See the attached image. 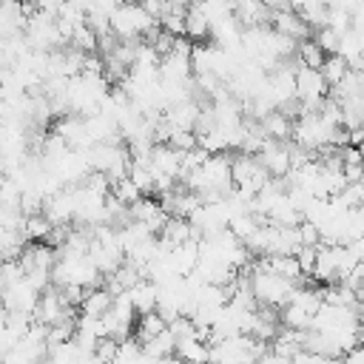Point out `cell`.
Wrapping results in <instances>:
<instances>
[{"label": "cell", "instance_id": "277c9868", "mask_svg": "<svg viewBox=\"0 0 364 364\" xmlns=\"http://www.w3.org/2000/svg\"><path fill=\"white\" fill-rule=\"evenodd\" d=\"M256 156H259V162L270 179H284L290 173V142L267 139Z\"/></svg>", "mask_w": 364, "mask_h": 364}, {"label": "cell", "instance_id": "7a4b0ae2", "mask_svg": "<svg viewBox=\"0 0 364 364\" xmlns=\"http://www.w3.org/2000/svg\"><path fill=\"white\" fill-rule=\"evenodd\" d=\"M230 179H233V188L247 193V196H256L270 182V176L262 168L259 156H247V154L230 156Z\"/></svg>", "mask_w": 364, "mask_h": 364}, {"label": "cell", "instance_id": "ffe728a7", "mask_svg": "<svg viewBox=\"0 0 364 364\" xmlns=\"http://www.w3.org/2000/svg\"><path fill=\"white\" fill-rule=\"evenodd\" d=\"M318 71H321L324 82L333 88V85H338V82H341V77H344L350 68H347V63H344L338 54H330V57H324V63H321V68H318Z\"/></svg>", "mask_w": 364, "mask_h": 364}, {"label": "cell", "instance_id": "ac0fdd59", "mask_svg": "<svg viewBox=\"0 0 364 364\" xmlns=\"http://www.w3.org/2000/svg\"><path fill=\"white\" fill-rule=\"evenodd\" d=\"M185 37H188V40H196V43L210 37L208 20H205L193 6H188V14H185Z\"/></svg>", "mask_w": 364, "mask_h": 364}, {"label": "cell", "instance_id": "4316f807", "mask_svg": "<svg viewBox=\"0 0 364 364\" xmlns=\"http://www.w3.org/2000/svg\"><path fill=\"white\" fill-rule=\"evenodd\" d=\"M296 233H299V245H301V247H318V245H321L318 228H316L313 222H307V219L296 225Z\"/></svg>", "mask_w": 364, "mask_h": 364}, {"label": "cell", "instance_id": "6da1fadb", "mask_svg": "<svg viewBox=\"0 0 364 364\" xmlns=\"http://www.w3.org/2000/svg\"><path fill=\"white\" fill-rule=\"evenodd\" d=\"M108 23H111V31H114L117 40H142V37L156 26V20H154L136 0H125V3L108 17Z\"/></svg>", "mask_w": 364, "mask_h": 364}, {"label": "cell", "instance_id": "7402d4cb", "mask_svg": "<svg viewBox=\"0 0 364 364\" xmlns=\"http://www.w3.org/2000/svg\"><path fill=\"white\" fill-rule=\"evenodd\" d=\"M128 179L139 188L142 196H145V193H154V173H151L148 165H136V162H131V168H128Z\"/></svg>", "mask_w": 364, "mask_h": 364}, {"label": "cell", "instance_id": "ba28073f", "mask_svg": "<svg viewBox=\"0 0 364 364\" xmlns=\"http://www.w3.org/2000/svg\"><path fill=\"white\" fill-rule=\"evenodd\" d=\"M168 262L179 276H191L199 262V239H188L168 250Z\"/></svg>", "mask_w": 364, "mask_h": 364}, {"label": "cell", "instance_id": "d6986e66", "mask_svg": "<svg viewBox=\"0 0 364 364\" xmlns=\"http://www.w3.org/2000/svg\"><path fill=\"white\" fill-rule=\"evenodd\" d=\"M97 31L88 26V23H80L74 31H71V40H68V46L71 48H77V51H82V54H91L94 48H97Z\"/></svg>", "mask_w": 364, "mask_h": 364}, {"label": "cell", "instance_id": "7c38bea8", "mask_svg": "<svg viewBox=\"0 0 364 364\" xmlns=\"http://www.w3.org/2000/svg\"><path fill=\"white\" fill-rule=\"evenodd\" d=\"M128 299H131V304H134V313H136V316L154 313V310H156V284H154V282H148V279H142L136 287H131V290H128Z\"/></svg>", "mask_w": 364, "mask_h": 364}, {"label": "cell", "instance_id": "cb8c5ba5", "mask_svg": "<svg viewBox=\"0 0 364 364\" xmlns=\"http://www.w3.org/2000/svg\"><path fill=\"white\" fill-rule=\"evenodd\" d=\"M327 28H333L336 34H347L353 28V14L344 9H327Z\"/></svg>", "mask_w": 364, "mask_h": 364}, {"label": "cell", "instance_id": "484cf974", "mask_svg": "<svg viewBox=\"0 0 364 364\" xmlns=\"http://www.w3.org/2000/svg\"><path fill=\"white\" fill-rule=\"evenodd\" d=\"M165 145H171V148H176V151H182V154H188V151L196 148V134H193V131H179V128H173Z\"/></svg>", "mask_w": 364, "mask_h": 364}, {"label": "cell", "instance_id": "8fae6325", "mask_svg": "<svg viewBox=\"0 0 364 364\" xmlns=\"http://www.w3.org/2000/svg\"><path fill=\"white\" fill-rule=\"evenodd\" d=\"M259 122H262V131H264L267 139H276V142H287V139H293V119L284 117L282 111H270V114L262 117Z\"/></svg>", "mask_w": 364, "mask_h": 364}, {"label": "cell", "instance_id": "836d02e7", "mask_svg": "<svg viewBox=\"0 0 364 364\" xmlns=\"http://www.w3.org/2000/svg\"><path fill=\"white\" fill-rule=\"evenodd\" d=\"M3 3H6V0H0V6H3Z\"/></svg>", "mask_w": 364, "mask_h": 364}, {"label": "cell", "instance_id": "4fadbf2b", "mask_svg": "<svg viewBox=\"0 0 364 364\" xmlns=\"http://www.w3.org/2000/svg\"><path fill=\"white\" fill-rule=\"evenodd\" d=\"M173 355L182 361V364H208L210 358V344L202 341V338H188V341H179Z\"/></svg>", "mask_w": 364, "mask_h": 364}, {"label": "cell", "instance_id": "30bf717a", "mask_svg": "<svg viewBox=\"0 0 364 364\" xmlns=\"http://www.w3.org/2000/svg\"><path fill=\"white\" fill-rule=\"evenodd\" d=\"M114 304V296L105 290V287H91L85 290L82 296V304H80V313L82 316H91V318H102Z\"/></svg>", "mask_w": 364, "mask_h": 364}, {"label": "cell", "instance_id": "44dd1931", "mask_svg": "<svg viewBox=\"0 0 364 364\" xmlns=\"http://www.w3.org/2000/svg\"><path fill=\"white\" fill-rule=\"evenodd\" d=\"M119 205H125V208H131L142 193H139V188L125 176V179H117V182H111V191H108Z\"/></svg>", "mask_w": 364, "mask_h": 364}, {"label": "cell", "instance_id": "9c48e42d", "mask_svg": "<svg viewBox=\"0 0 364 364\" xmlns=\"http://www.w3.org/2000/svg\"><path fill=\"white\" fill-rule=\"evenodd\" d=\"M262 262H264V270H270V273H276L287 282H296L299 276H304L301 267H299L296 253H273V256H262Z\"/></svg>", "mask_w": 364, "mask_h": 364}, {"label": "cell", "instance_id": "1f68e13d", "mask_svg": "<svg viewBox=\"0 0 364 364\" xmlns=\"http://www.w3.org/2000/svg\"><path fill=\"white\" fill-rule=\"evenodd\" d=\"M358 316H361V321H364V301H361V307H358Z\"/></svg>", "mask_w": 364, "mask_h": 364}, {"label": "cell", "instance_id": "d4e9b609", "mask_svg": "<svg viewBox=\"0 0 364 364\" xmlns=\"http://www.w3.org/2000/svg\"><path fill=\"white\" fill-rule=\"evenodd\" d=\"M316 46L330 57V54H338V46H341V34H336L333 28H327V26H321L318 31H316Z\"/></svg>", "mask_w": 364, "mask_h": 364}, {"label": "cell", "instance_id": "8992f818", "mask_svg": "<svg viewBox=\"0 0 364 364\" xmlns=\"http://www.w3.org/2000/svg\"><path fill=\"white\" fill-rule=\"evenodd\" d=\"M128 210H131V219L139 222V225H145L154 236H156V233L162 230V225L168 222V213H165L162 205H159L156 199H151V196H139Z\"/></svg>", "mask_w": 364, "mask_h": 364}, {"label": "cell", "instance_id": "52a82bcc", "mask_svg": "<svg viewBox=\"0 0 364 364\" xmlns=\"http://www.w3.org/2000/svg\"><path fill=\"white\" fill-rule=\"evenodd\" d=\"M270 28L273 31H279V34H284V37H290V40H307V34H310V26L296 14V11H290V9H282V11H270Z\"/></svg>", "mask_w": 364, "mask_h": 364}, {"label": "cell", "instance_id": "5b68a950", "mask_svg": "<svg viewBox=\"0 0 364 364\" xmlns=\"http://www.w3.org/2000/svg\"><path fill=\"white\" fill-rule=\"evenodd\" d=\"M37 299H40V293L26 279H20V282H14V284H9V287L0 290V307L6 313H28L31 316Z\"/></svg>", "mask_w": 364, "mask_h": 364}, {"label": "cell", "instance_id": "d6a6232c", "mask_svg": "<svg viewBox=\"0 0 364 364\" xmlns=\"http://www.w3.org/2000/svg\"><path fill=\"white\" fill-rule=\"evenodd\" d=\"M20 3H28V0H20Z\"/></svg>", "mask_w": 364, "mask_h": 364}, {"label": "cell", "instance_id": "5bb4252c", "mask_svg": "<svg viewBox=\"0 0 364 364\" xmlns=\"http://www.w3.org/2000/svg\"><path fill=\"white\" fill-rule=\"evenodd\" d=\"M162 330H168V324H165V318L154 310V313H145V316L136 318V324H134V338H136L139 344H145V341H151L154 336H159Z\"/></svg>", "mask_w": 364, "mask_h": 364}, {"label": "cell", "instance_id": "603a6c76", "mask_svg": "<svg viewBox=\"0 0 364 364\" xmlns=\"http://www.w3.org/2000/svg\"><path fill=\"white\" fill-rule=\"evenodd\" d=\"M117 353H119V341H114V338H108V336H102V338H97V344H94V358L100 361V364H114L117 361Z\"/></svg>", "mask_w": 364, "mask_h": 364}, {"label": "cell", "instance_id": "f546056e", "mask_svg": "<svg viewBox=\"0 0 364 364\" xmlns=\"http://www.w3.org/2000/svg\"><path fill=\"white\" fill-rule=\"evenodd\" d=\"M358 347L364 350V330H358Z\"/></svg>", "mask_w": 364, "mask_h": 364}, {"label": "cell", "instance_id": "2e32d148", "mask_svg": "<svg viewBox=\"0 0 364 364\" xmlns=\"http://www.w3.org/2000/svg\"><path fill=\"white\" fill-rule=\"evenodd\" d=\"M139 347H142V353L151 355V358H168V355H173L176 341H173L171 330H162L159 336H154L151 341H145V344H139Z\"/></svg>", "mask_w": 364, "mask_h": 364}, {"label": "cell", "instance_id": "f1b7e54d", "mask_svg": "<svg viewBox=\"0 0 364 364\" xmlns=\"http://www.w3.org/2000/svg\"><path fill=\"white\" fill-rule=\"evenodd\" d=\"M270 11H282V9H290V0H262Z\"/></svg>", "mask_w": 364, "mask_h": 364}, {"label": "cell", "instance_id": "83f0119b", "mask_svg": "<svg viewBox=\"0 0 364 364\" xmlns=\"http://www.w3.org/2000/svg\"><path fill=\"white\" fill-rule=\"evenodd\" d=\"M296 259H299L301 273H313V264H316V247H299V250H296Z\"/></svg>", "mask_w": 364, "mask_h": 364}, {"label": "cell", "instance_id": "3957f363", "mask_svg": "<svg viewBox=\"0 0 364 364\" xmlns=\"http://www.w3.org/2000/svg\"><path fill=\"white\" fill-rule=\"evenodd\" d=\"M333 125H327L318 114H301L299 119H293V142L301 145L304 151H321L330 142Z\"/></svg>", "mask_w": 364, "mask_h": 364}, {"label": "cell", "instance_id": "e0dca14e", "mask_svg": "<svg viewBox=\"0 0 364 364\" xmlns=\"http://www.w3.org/2000/svg\"><path fill=\"white\" fill-rule=\"evenodd\" d=\"M310 313L307 310H301L299 304H293V301H287L284 307H282V316H279V321L287 327V330H310Z\"/></svg>", "mask_w": 364, "mask_h": 364}, {"label": "cell", "instance_id": "9a60e30c", "mask_svg": "<svg viewBox=\"0 0 364 364\" xmlns=\"http://www.w3.org/2000/svg\"><path fill=\"white\" fill-rule=\"evenodd\" d=\"M324 51L316 46V40H299L296 43V60H299V65L301 68H321V63H324Z\"/></svg>", "mask_w": 364, "mask_h": 364}, {"label": "cell", "instance_id": "4dcf8cb0", "mask_svg": "<svg viewBox=\"0 0 364 364\" xmlns=\"http://www.w3.org/2000/svg\"><path fill=\"white\" fill-rule=\"evenodd\" d=\"M228 3H230V9H236V6H239V3H245V0H228Z\"/></svg>", "mask_w": 364, "mask_h": 364}]
</instances>
